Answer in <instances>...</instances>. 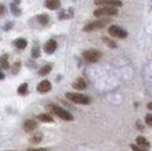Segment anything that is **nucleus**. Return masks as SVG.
Segmentation results:
<instances>
[{
	"mask_svg": "<svg viewBox=\"0 0 152 151\" xmlns=\"http://www.w3.org/2000/svg\"><path fill=\"white\" fill-rule=\"evenodd\" d=\"M93 15L95 17H109V16H117L118 15V9L117 7L113 6H103L93 12Z\"/></svg>",
	"mask_w": 152,
	"mask_h": 151,
	"instance_id": "1",
	"label": "nucleus"
},
{
	"mask_svg": "<svg viewBox=\"0 0 152 151\" xmlns=\"http://www.w3.org/2000/svg\"><path fill=\"white\" fill-rule=\"evenodd\" d=\"M111 21L109 18H100V19H96L94 22H91L89 24L83 27V31L84 32H92L95 31V30H100V29H103L104 26L107 25L108 23H110Z\"/></svg>",
	"mask_w": 152,
	"mask_h": 151,
	"instance_id": "2",
	"label": "nucleus"
},
{
	"mask_svg": "<svg viewBox=\"0 0 152 151\" xmlns=\"http://www.w3.org/2000/svg\"><path fill=\"white\" fill-rule=\"evenodd\" d=\"M50 109L51 111L55 114V115H57L59 118H61L63 120H66V122H72V120L74 119V117H73V115L69 113V111H67L66 109H64L61 108L60 106H57V105H50Z\"/></svg>",
	"mask_w": 152,
	"mask_h": 151,
	"instance_id": "3",
	"label": "nucleus"
},
{
	"mask_svg": "<svg viewBox=\"0 0 152 151\" xmlns=\"http://www.w3.org/2000/svg\"><path fill=\"white\" fill-rule=\"evenodd\" d=\"M66 97L70 101H73L75 103H80V105H89L91 101L89 97L82 95V93H77V92H67Z\"/></svg>",
	"mask_w": 152,
	"mask_h": 151,
	"instance_id": "4",
	"label": "nucleus"
},
{
	"mask_svg": "<svg viewBox=\"0 0 152 151\" xmlns=\"http://www.w3.org/2000/svg\"><path fill=\"white\" fill-rule=\"evenodd\" d=\"M102 52L99 50H95V49H91V50H86L83 52V58L89 62V63H96L101 59Z\"/></svg>",
	"mask_w": 152,
	"mask_h": 151,
	"instance_id": "5",
	"label": "nucleus"
},
{
	"mask_svg": "<svg viewBox=\"0 0 152 151\" xmlns=\"http://www.w3.org/2000/svg\"><path fill=\"white\" fill-rule=\"evenodd\" d=\"M108 32L111 37H115V38L118 39H125L127 38V31H125L124 29H121L119 26L117 25H111L109 29H108Z\"/></svg>",
	"mask_w": 152,
	"mask_h": 151,
	"instance_id": "6",
	"label": "nucleus"
},
{
	"mask_svg": "<svg viewBox=\"0 0 152 151\" xmlns=\"http://www.w3.org/2000/svg\"><path fill=\"white\" fill-rule=\"evenodd\" d=\"M94 5L96 6H113L121 7L123 2L121 0H94Z\"/></svg>",
	"mask_w": 152,
	"mask_h": 151,
	"instance_id": "7",
	"label": "nucleus"
},
{
	"mask_svg": "<svg viewBox=\"0 0 152 151\" xmlns=\"http://www.w3.org/2000/svg\"><path fill=\"white\" fill-rule=\"evenodd\" d=\"M23 128H24L25 132L31 133V132H33L34 130L38 128V123L33 119H27V120H25V123L23 124Z\"/></svg>",
	"mask_w": 152,
	"mask_h": 151,
	"instance_id": "8",
	"label": "nucleus"
},
{
	"mask_svg": "<svg viewBox=\"0 0 152 151\" xmlns=\"http://www.w3.org/2000/svg\"><path fill=\"white\" fill-rule=\"evenodd\" d=\"M43 49H45V51L47 54L51 55V54H53L56 51V49H57V42L55 40H49V41L45 42Z\"/></svg>",
	"mask_w": 152,
	"mask_h": 151,
	"instance_id": "9",
	"label": "nucleus"
},
{
	"mask_svg": "<svg viewBox=\"0 0 152 151\" xmlns=\"http://www.w3.org/2000/svg\"><path fill=\"white\" fill-rule=\"evenodd\" d=\"M51 90V83L49 81H42L38 84V91L41 92V93H45V92H49Z\"/></svg>",
	"mask_w": 152,
	"mask_h": 151,
	"instance_id": "10",
	"label": "nucleus"
},
{
	"mask_svg": "<svg viewBox=\"0 0 152 151\" xmlns=\"http://www.w3.org/2000/svg\"><path fill=\"white\" fill-rule=\"evenodd\" d=\"M60 5H61L60 0H45V6L50 10H56L60 7Z\"/></svg>",
	"mask_w": 152,
	"mask_h": 151,
	"instance_id": "11",
	"label": "nucleus"
},
{
	"mask_svg": "<svg viewBox=\"0 0 152 151\" xmlns=\"http://www.w3.org/2000/svg\"><path fill=\"white\" fill-rule=\"evenodd\" d=\"M73 88L81 91V90H84V89L86 88V83H85V81L83 80L82 77H78L75 82L73 83Z\"/></svg>",
	"mask_w": 152,
	"mask_h": 151,
	"instance_id": "12",
	"label": "nucleus"
},
{
	"mask_svg": "<svg viewBox=\"0 0 152 151\" xmlns=\"http://www.w3.org/2000/svg\"><path fill=\"white\" fill-rule=\"evenodd\" d=\"M15 47L17 48V49H19V50H22V49H25L26 45H27V41H26L24 38H18L15 40Z\"/></svg>",
	"mask_w": 152,
	"mask_h": 151,
	"instance_id": "13",
	"label": "nucleus"
},
{
	"mask_svg": "<svg viewBox=\"0 0 152 151\" xmlns=\"http://www.w3.org/2000/svg\"><path fill=\"white\" fill-rule=\"evenodd\" d=\"M37 19H38V22L40 24H42V25H47L49 22H50V17H49V15H47V14H40L37 16Z\"/></svg>",
	"mask_w": 152,
	"mask_h": 151,
	"instance_id": "14",
	"label": "nucleus"
},
{
	"mask_svg": "<svg viewBox=\"0 0 152 151\" xmlns=\"http://www.w3.org/2000/svg\"><path fill=\"white\" fill-rule=\"evenodd\" d=\"M136 144L141 145V147H143V148H149V147H150V142H149L144 136H137V138H136Z\"/></svg>",
	"mask_w": 152,
	"mask_h": 151,
	"instance_id": "15",
	"label": "nucleus"
},
{
	"mask_svg": "<svg viewBox=\"0 0 152 151\" xmlns=\"http://www.w3.org/2000/svg\"><path fill=\"white\" fill-rule=\"evenodd\" d=\"M38 118L40 122H43V123H52L53 122V118L49 114H40L38 116Z\"/></svg>",
	"mask_w": 152,
	"mask_h": 151,
	"instance_id": "16",
	"label": "nucleus"
},
{
	"mask_svg": "<svg viewBox=\"0 0 152 151\" xmlns=\"http://www.w3.org/2000/svg\"><path fill=\"white\" fill-rule=\"evenodd\" d=\"M27 86H28L27 83H22L18 86V89H17V93H18L19 95H27V91H28V88H27Z\"/></svg>",
	"mask_w": 152,
	"mask_h": 151,
	"instance_id": "17",
	"label": "nucleus"
},
{
	"mask_svg": "<svg viewBox=\"0 0 152 151\" xmlns=\"http://www.w3.org/2000/svg\"><path fill=\"white\" fill-rule=\"evenodd\" d=\"M0 66L4 69L9 68V63H8V56L7 55H4V56L0 57Z\"/></svg>",
	"mask_w": 152,
	"mask_h": 151,
	"instance_id": "18",
	"label": "nucleus"
},
{
	"mask_svg": "<svg viewBox=\"0 0 152 151\" xmlns=\"http://www.w3.org/2000/svg\"><path fill=\"white\" fill-rule=\"evenodd\" d=\"M10 10H12L13 15H15V16H19L22 14V10L18 8V5H16L14 2H12V5H10Z\"/></svg>",
	"mask_w": 152,
	"mask_h": 151,
	"instance_id": "19",
	"label": "nucleus"
},
{
	"mask_svg": "<svg viewBox=\"0 0 152 151\" xmlns=\"http://www.w3.org/2000/svg\"><path fill=\"white\" fill-rule=\"evenodd\" d=\"M51 68H52V66H51V65H45V66H43L42 68L39 70V74H40V75H42V76L47 75V74H49V73L51 72Z\"/></svg>",
	"mask_w": 152,
	"mask_h": 151,
	"instance_id": "20",
	"label": "nucleus"
},
{
	"mask_svg": "<svg viewBox=\"0 0 152 151\" xmlns=\"http://www.w3.org/2000/svg\"><path fill=\"white\" fill-rule=\"evenodd\" d=\"M41 140H42V134L41 133H35V134L32 135L30 141L32 143H39V142H41Z\"/></svg>",
	"mask_w": 152,
	"mask_h": 151,
	"instance_id": "21",
	"label": "nucleus"
},
{
	"mask_svg": "<svg viewBox=\"0 0 152 151\" xmlns=\"http://www.w3.org/2000/svg\"><path fill=\"white\" fill-rule=\"evenodd\" d=\"M103 42L107 44V45H109L110 48H117V44L115 43L113 40H110L109 38H103Z\"/></svg>",
	"mask_w": 152,
	"mask_h": 151,
	"instance_id": "22",
	"label": "nucleus"
},
{
	"mask_svg": "<svg viewBox=\"0 0 152 151\" xmlns=\"http://www.w3.org/2000/svg\"><path fill=\"white\" fill-rule=\"evenodd\" d=\"M20 66H22V64L20 62H16V63L13 65V69H12V72H13V74H17L19 72V69H20Z\"/></svg>",
	"mask_w": 152,
	"mask_h": 151,
	"instance_id": "23",
	"label": "nucleus"
},
{
	"mask_svg": "<svg viewBox=\"0 0 152 151\" xmlns=\"http://www.w3.org/2000/svg\"><path fill=\"white\" fill-rule=\"evenodd\" d=\"M131 149L133 151H149L148 148H143V147L137 145V144H131Z\"/></svg>",
	"mask_w": 152,
	"mask_h": 151,
	"instance_id": "24",
	"label": "nucleus"
},
{
	"mask_svg": "<svg viewBox=\"0 0 152 151\" xmlns=\"http://www.w3.org/2000/svg\"><path fill=\"white\" fill-rule=\"evenodd\" d=\"M32 56H33V58H39L40 57V48L38 45H34V48L32 50Z\"/></svg>",
	"mask_w": 152,
	"mask_h": 151,
	"instance_id": "25",
	"label": "nucleus"
},
{
	"mask_svg": "<svg viewBox=\"0 0 152 151\" xmlns=\"http://www.w3.org/2000/svg\"><path fill=\"white\" fill-rule=\"evenodd\" d=\"M145 124L152 127V114H148L145 116Z\"/></svg>",
	"mask_w": 152,
	"mask_h": 151,
	"instance_id": "26",
	"label": "nucleus"
},
{
	"mask_svg": "<svg viewBox=\"0 0 152 151\" xmlns=\"http://www.w3.org/2000/svg\"><path fill=\"white\" fill-rule=\"evenodd\" d=\"M5 12H6V8H5V6L0 4V17H1V16L5 14Z\"/></svg>",
	"mask_w": 152,
	"mask_h": 151,
	"instance_id": "27",
	"label": "nucleus"
},
{
	"mask_svg": "<svg viewBox=\"0 0 152 151\" xmlns=\"http://www.w3.org/2000/svg\"><path fill=\"white\" fill-rule=\"evenodd\" d=\"M27 151H48L45 148H39V149H28Z\"/></svg>",
	"mask_w": 152,
	"mask_h": 151,
	"instance_id": "28",
	"label": "nucleus"
},
{
	"mask_svg": "<svg viewBox=\"0 0 152 151\" xmlns=\"http://www.w3.org/2000/svg\"><path fill=\"white\" fill-rule=\"evenodd\" d=\"M4 78H5V74H4V72L0 69V81H1V80H4Z\"/></svg>",
	"mask_w": 152,
	"mask_h": 151,
	"instance_id": "29",
	"label": "nucleus"
},
{
	"mask_svg": "<svg viewBox=\"0 0 152 151\" xmlns=\"http://www.w3.org/2000/svg\"><path fill=\"white\" fill-rule=\"evenodd\" d=\"M12 26H13V24H12V23H8V24H7V26L5 27V30H6V31H8V30H9Z\"/></svg>",
	"mask_w": 152,
	"mask_h": 151,
	"instance_id": "30",
	"label": "nucleus"
},
{
	"mask_svg": "<svg viewBox=\"0 0 152 151\" xmlns=\"http://www.w3.org/2000/svg\"><path fill=\"white\" fill-rule=\"evenodd\" d=\"M148 108L152 111V102H149V103H148Z\"/></svg>",
	"mask_w": 152,
	"mask_h": 151,
	"instance_id": "31",
	"label": "nucleus"
},
{
	"mask_svg": "<svg viewBox=\"0 0 152 151\" xmlns=\"http://www.w3.org/2000/svg\"><path fill=\"white\" fill-rule=\"evenodd\" d=\"M13 2L14 4H16V5H19V0H14Z\"/></svg>",
	"mask_w": 152,
	"mask_h": 151,
	"instance_id": "32",
	"label": "nucleus"
}]
</instances>
